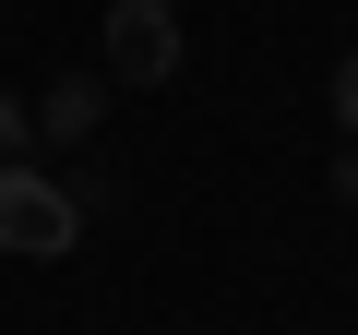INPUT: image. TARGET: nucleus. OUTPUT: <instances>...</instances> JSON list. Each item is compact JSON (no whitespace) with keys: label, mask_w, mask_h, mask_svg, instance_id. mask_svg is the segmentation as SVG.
Masks as SVG:
<instances>
[{"label":"nucleus","mask_w":358,"mask_h":335,"mask_svg":"<svg viewBox=\"0 0 358 335\" xmlns=\"http://www.w3.org/2000/svg\"><path fill=\"white\" fill-rule=\"evenodd\" d=\"M72 228H84V204L48 180V168H0V252H24V264H60L72 252Z\"/></svg>","instance_id":"nucleus-1"},{"label":"nucleus","mask_w":358,"mask_h":335,"mask_svg":"<svg viewBox=\"0 0 358 335\" xmlns=\"http://www.w3.org/2000/svg\"><path fill=\"white\" fill-rule=\"evenodd\" d=\"M108 72H131V84H167L179 72V13H167V0H120V13H108Z\"/></svg>","instance_id":"nucleus-2"},{"label":"nucleus","mask_w":358,"mask_h":335,"mask_svg":"<svg viewBox=\"0 0 358 335\" xmlns=\"http://www.w3.org/2000/svg\"><path fill=\"white\" fill-rule=\"evenodd\" d=\"M96 108H108L96 84H48V108H36V132H48V144H84V132H96Z\"/></svg>","instance_id":"nucleus-3"},{"label":"nucleus","mask_w":358,"mask_h":335,"mask_svg":"<svg viewBox=\"0 0 358 335\" xmlns=\"http://www.w3.org/2000/svg\"><path fill=\"white\" fill-rule=\"evenodd\" d=\"M24 144H36V108H24V96H0V168H13Z\"/></svg>","instance_id":"nucleus-4"},{"label":"nucleus","mask_w":358,"mask_h":335,"mask_svg":"<svg viewBox=\"0 0 358 335\" xmlns=\"http://www.w3.org/2000/svg\"><path fill=\"white\" fill-rule=\"evenodd\" d=\"M334 120L358 132V60H334Z\"/></svg>","instance_id":"nucleus-5"}]
</instances>
